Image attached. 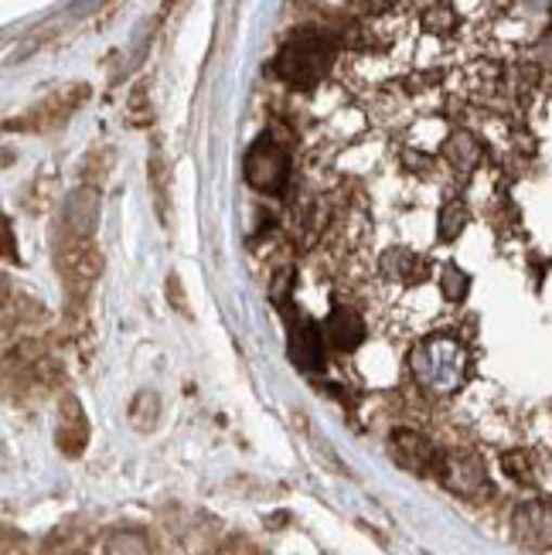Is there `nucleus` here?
<instances>
[{
  "mask_svg": "<svg viewBox=\"0 0 552 555\" xmlns=\"http://www.w3.org/2000/svg\"><path fill=\"white\" fill-rule=\"evenodd\" d=\"M59 267L68 280V286H92L103 273V253L92 246V238H76L65 235V243L59 246Z\"/></svg>",
  "mask_w": 552,
  "mask_h": 555,
  "instance_id": "nucleus-5",
  "label": "nucleus"
},
{
  "mask_svg": "<svg viewBox=\"0 0 552 555\" xmlns=\"http://www.w3.org/2000/svg\"><path fill=\"white\" fill-rule=\"evenodd\" d=\"M525 461H529V456H525V453H509L505 456V470L512 474V477H518L522 480V485H529V467H525Z\"/></svg>",
  "mask_w": 552,
  "mask_h": 555,
  "instance_id": "nucleus-21",
  "label": "nucleus"
},
{
  "mask_svg": "<svg viewBox=\"0 0 552 555\" xmlns=\"http://www.w3.org/2000/svg\"><path fill=\"white\" fill-rule=\"evenodd\" d=\"M382 270H386L393 280H399V283H416V280H423L429 273L426 262L420 256H413V253H406V249H393L386 259H382Z\"/></svg>",
  "mask_w": 552,
  "mask_h": 555,
  "instance_id": "nucleus-13",
  "label": "nucleus"
},
{
  "mask_svg": "<svg viewBox=\"0 0 552 555\" xmlns=\"http://www.w3.org/2000/svg\"><path fill=\"white\" fill-rule=\"evenodd\" d=\"M106 555H151V542L143 532H133V528H124V532H113L106 539Z\"/></svg>",
  "mask_w": 552,
  "mask_h": 555,
  "instance_id": "nucleus-15",
  "label": "nucleus"
},
{
  "mask_svg": "<svg viewBox=\"0 0 552 555\" xmlns=\"http://www.w3.org/2000/svg\"><path fill=\"white\" fill-rule=\"evenodd\" d=\"M100 191L92 184L79 188L76 195L65 202V229L68 235L76 238H92L95 235V225H100Z\"/></svg>",
  "mask_w": 552,
  "mask_h": 555,
  "instance_id": "nucleus-10",
  "label": "nucleus"
},
{
  "mask_svg": "<svg viewBox=\"0 0 552 555\" xmlns=\"http://www.w3.org/2000/svg\"><path fill=\"white\" fill-rule=\"evenodd\" d=\"M151 191H154V202H157V211H161V219L167 222L171 219V167H167L164 154L157 151L151 157Z\"/></svg>",
  "mask_w": 552,
  "mask_h": 555,
  "instance_id": "nucleus-14",
  "label": "nucleus"
},
{
  "mask_svg": "<svg viewBox=\"0 0 552 555\" xmlns=\"http://www.w3.org/2000/svg\"><path fill=\"white\" fill-rule=\"evenodd\" d=\"M4 253H8V259L11 262H17L21 256L14 253V232H11V219H4Z\"/></svg>",
  "mask_w": 552,
  "mask_h": 555,
  "instance_id": "nucleus-23",
  "label": "nucleus"
},
{
  "mask_svg": "<svg viewBox=\"0 0 552 555\" xmlns=\"http://www.w3.org/2000/svg\"><path fill=\"white\" fill-rule=\"evenodd\" d=\"M437 477L444 480L447 491L464 494V498H474V494L488 491V474H485L482 456H474L467 450L444 453L440 456V467H437Z\"/></svg>",
  "mask_w": 552,
  "mask_h": 555,
  "instance_id": "nucleus-4",
  "label": "nucleus"
},
{
  "mask_svg": "<svg viewBox=\"0 0 552 555\" xmlns=\"http://www.w3.org/2000/svg\"><path fill=\"white\" fill-rule=\"evenodd\" d=\"M167 297H171L175 310H184V318H191V310H188V304H184V286H181L178 276H167Z\"/></svg>",
  "mask_w": 552,
  "mask_h": 555,
  "instance_id": "nucleus-22",
  "label": "nucleus"
},
{
  "mask_svg": "<svg viewBox=\"0 0 552 555\" xmlns=\"http://www.w3.org/2000/svg\"><path fill=\"white\" fill-rule=\"evenodd\" d=\"M334 62V44L328 38L307 35L294 38L283 44V52L277 59V72L291 86H314Z\"/></svg>",
  "mask_w": 552,
  "mask_h": 555,
  "instance_id": "nucleus-1",
  "label": "nucleus"
},
{
  "mask_svg": "<svg viewBox=\"0 0 552 555\" xmlns=\"http://www.w3.org/2000/svg\"><path fill=\"white\" fill-rule=\"evenodd\" d=\"M157 409H161L157 392H140V396L133 399V405H130V423H133L140 433H147V429L157 423Z\"/></svg>",
  "mask_w": 552,
  "mask_h": 555,
  "instance_id": "nucleus-16",
  "label": "nucleus"
},
{
  "mask_svg": "<svg viewBox=\"0 0 552 555\" xmlns=\"http://www.w3.org/2000/svg\"><path fill=\"white\" fill-rule=\"evenodd\" d=\"M467 222V208L461 202H447L440 211V238H453Z\"/></svg>",
  "mask_w": 552,
  "mask_h": 555,
  "instance_id": "nucleus-20",
  "label": "nucleus"
},
{
  "mask_svg": "<svg viewBox=\"0 0 552 555\" xmlns=\"http://www.w3.org/2000/svg\"><path fill=\"white\" fill-rule=\"evenodd\" d=\"M324 341L338 351H355L365 341V321L348 307H334L331 318L324 321Z\"/></svg>",
  "mask_w": 552,
  "mask_h": 555,
  "instance_id": "nucleus-11",
  "label": "nucleus"
},
{
  "mask_svg": "<svg viewBox=\"0 0 552 555\" xmlns=\"http://www.w3.org/2000/svg\"><path fill=\"white\" fill-rule=\"evenodd\" d=\"M86 440H89V423L82 416V405L76 402V396H68L59 416V447L65 456H79L86 450Z\"/></svg>",
  "mask_w": 552,
  "mask_h": 555,
  "instance_id": "nucleus-12",
  "label": "nucleus"
},
{
  "mask_svg": "<svg viewBox=\"0 0 552 555\" xmlns=\"http://www.w3.org/2000/svg\"><path fill=\"white\" fill-rule=\"evenodd\" d=\"M447 154H450V164H458L461 171H471L474 160H477V143H474V137L458 133L447 143Z\"/></svg>",
  "mask_w": 552,
  "mask_h": 555,
  "instance_id": "nucleus-17",
  "label": "nucleus"
},
{
  "mask_svg": "<svg viewBox=\"0 0 552 555\" xmlns=\"http://www.w3.org/2000/svg\"><path fill=\"white\" fill-rule=\"evenodd\" d=\"M464 351L453 341H426L413 354V372L423 389L429 392H453L464 378Z\"/></svg>",
  "mask_w": 552,
  "mask_h": 555,
  "instance_id": "nucleus-2",
  "label": "nucleus"
},
{
  "mask_svg": "<svg viewBox=\"0 0 552 555\" xmlns=\"http://www.w3.org/2000/svg\"><path fill=\"white\" fill-rule=\"evenodd\" d=\"M389 450L396 456V464L406 467V470H413V474H437L440 456H444L416 429H396L389 437Z\"/></svg>",
  "mask_w": 552,
  "mask_h": 555,
  "instance_id": "nucleus-6",
  "label": "nucleus"
},
{
  "mask_svg": "<svg viewBox=\"0 0 552 555\" xmlns=\"http://www.w3.org/2000/svg\"><path fill=\"white\" fill-rule=\"evenodd\" d=\"M467 286H471V280H467L464 270H458V267H447V270H444L440 289H444V297H447L450 304H461V300L467 297Z\"/></svg>",
  "mask_w": 552,
  "mask_h": 555,
  "instance_id": "nucleus-18",
  "label": "nucleus"
},
{
  "mask_svg": "<svg viewBox=\"0 0 552 555\" xmlns=\"http://www.w3.org/2000/svg\"><path fill=\"white\" fill-rule=\"evenodd\" d=\"M127 119L133 127H147L151 119H154V109L147 103V86H137L133 95H130V103H127Z\"/></svg>",
  "mask_w": 552,
  "mask_h": 555,
  "instance_id": "nucleus-19",
  "label": "nucleus"
},
{
  "mask_svg": "<svg viewBox=\"0 0 552 555\" xmlns=\"http://www.w3.org/2000/svg\"><path fill=\"white\" fill-rule=\"evenodd\" d=\"M243 171L246 181L256 191H262V195H280L286 188V178H291V154H286V147L273 133H267L249 147Z\"/></svg>",
  "mask_w": 552,
  "mask_h": 555,
  "instance_id": "nucleus-3",
  "label": "nucleus"
},
{
  "mask_svg": "<svg viewBox=\"0 0 552 555\" xmlns=\"http://www.w3.org/2000/svg\"><path fill=\"white\" fill-rule=\"evenodd\" d=\"M86 95H89L86 86H72V89H62L55 95H48V100L38 109H31L28 116H24V127H31V130H55V127H62L65 119L86 103Z\"/></svg>",
  "mask_w": 552,
  "mask_h": 555,
  "instance_id": "nucleus-8",
  "label": "nucleus"
},
{
  "mask_svg": "<svg viewBox=\"0 0 552 555\" xmlns=\"http://www.w3.org/2000/svg\"><path fill=\"white\" fill-rule=\"evenodd\" d=\"M512 532L529 548H552V504L549 501L522 504L512 518Z\"/></svg>",
  "mask_w": 552,
  "mask_h": 555,
  "instance_id": "nucleus-7",
  "label": "nucleus"
},
{
  "mask_svg": "<svg viewBox=\"0 0 552 555\" xmlns=\"http://www.w3.org/2000/svg\"><path fill=\"white\" fill-rule=\"evenodd\" d=\"M321 345H324V327H318L314 321L300 318L294 324V331H291V348H286V351H291V361L304 375H314L324 365Z\"/></svg>",
  "mask_w": 552,
  "mask_h": 555,
  "instance_id": "nucleus-9",
  "label": "nucleus"
}]
</instances>
